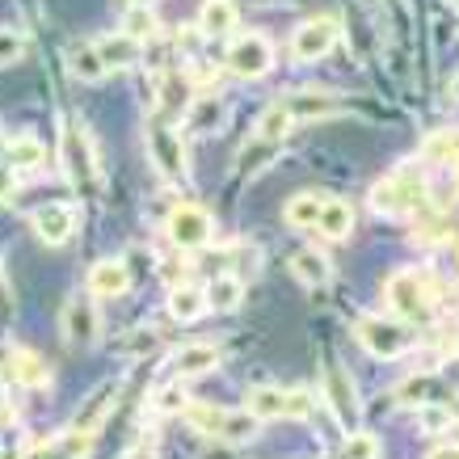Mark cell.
Segmentation results:
<instances>
[{"mask_svg": "<svg viewBox=\"0 0 459 459\" xmlns=\"http://www.w3.org/2000/svg\"><path fill=\"white\" fill-rule=\"evenodd\" d=\"M430 459H459V446L455 443H446V446H434Z\"/></svg>", "mask_w": 459, "mask_h": 459, "instance_id": "74e56055", "label": "cell"}, {"mask_svg": "<svg viewBox=\"0 0 459 459\" xmlns=\"http://www.w3.org/2000/svg\"><path fill=\"white\" fill-rule=\"evenodd\" d=\"M89 291L98 299H118V295L131 291V270H126L123 257H101L89 270Z\"/></svg>", "mask_w": 459, "mask_h": 459, "instance_id": "5bb4252c", "label": "cell"}, {"mask_svg": "<svg viewBox=\"0 0 459 459\" xmlns=\"http://www.w3.org/2000/svg\"><path fill=\"white\" fill-rule=\"evenodd\" d=\"M337 39H342L337 17H307V22H299L291 34V56L299 59V64H316V59H325L333 51Z\"/></svg>", "mask_w": 459, "mask_h": 459, "instance_id": "8992f818", "label": "cell"}, {"mask_svg": "<svg viewBox=\"0 0 459 459\" xmlns=\"http://www.w3.org/2000/svg\"><path fill=\"white\" fill-rule=\"evenodd\" d=\"M68 68H72L76 81H89V84H98L101 76H106V64H101L93 42H76V47H68Z\"/></svg>", "mask_w": 459, "mask_h": 459, "instance_id": "4316f807", "label": "cell"}, {"mask_svg": "<svg viewBox=\"0 0 459 459\" xmlns=\"http://www.w3.org/2000/svg\"><path fill=\"white\" fill-rule=\"evenodd\" d=\"M388 307L396 320H421L426 316V307H430V291H426V282L421 274L413 270H396L388 279Z\"/></svg>", "mask_w": 459, "mask_h": 459, "instance_id": "ba28073f", "label": "cell"}, {"mask_svg": "<svg viewBox=\"0 0 459 459\" xmlns=\"http://www.w3.org/2000/svg\"><path fill=\"white\" fill-rule=\"evenodd\" d=\"M282 110L291 114V123H320V118L342 114L346 106L333 93H325V89H295L291 98H282Z\"/></svg>", "mask_w": 459, "mask_h": 459, "instance_id": "7c38bea8", "label": "cell"}, {"mask_svg": "<svg viewBox=\"0 0 459 459\" xmlns=\"http://www.w3.org/2000/svg\"><path fill=\"white\" fill-rule=\"evenodd\" d=\"M4 434H9V426H4V421H0V443H4Z\"/></svg>", "mask_w": 459, "mask_h": 459, "instance_id": "7bdbcfd3", "label": "cell"}, {"mask_svg": "<svg viewBox=\"0 0 459 459\" xmlns=\"http://www.w3.org/2000/svg\"><path fill=\"white\" fill-rule=\"evenodd\" d=\"M223 114L228 110H223V101L215 98V93H198V98L186 106V126L207 135V131H220L223 126Z\"/></svg>", "mask_w": 459, "mask_h": 459, "instance_id": "603a6c76", "label": "cell"}, {"mask_svg": "<svg viewBox=\"0 0 459 459\" xmlns=\"http://www.w3.org/2000/svg\"><path fill=\"white\" fill-rule=\"evenodd\" d=\"M325 396L333 404L337 421H346V426H359L362 418V404H359V392H354V379L342 362H325Z\"/></svg>", "mask_w": 459, "mask_h": 459, "instance_id": "8fae6325", "label": "cell"}, {"mask_svg": "<svg viewBox=\"0 0 459 459\" xmlns=\"http://www.w3.org/2000/svg\"><path fill=\"white\" fill-rule=\"evenodd\" d=\"M307 413H312V392L287 388V418H307Z\"/></svg>", "mask_w": 459, "mask_h": 459, "instance_id": "8d00e7d4", "label": "cell"}, {"mask_svg": "<svg viewBox=\"0 0 459 459\" xmlns=\"http://www.w3.org/2000/svg\"><path fill=\"white\" fill-rule=\"evenodd\" d=\"M223 413H228V409H211V404H190V409H186V421H190V426H195L198 434H215V438H220V430H223Z\"/></svg>", "mask_w": 459, "mask_h": 459, "instance_id": "d6a6232c", "label": "cell"}, {"mask_svg": "<svg viewBox=\"0 0 459 459\" xmlns=\"http://www.w3.org/2000/svg\"><path fill=\"white\" fill-rule=\"evenodd\" d=\"M228 68L237 72L240 81H257L274 68V47L265 34H237L228 47Z\"/></svg>", "mask_w": 459, "mask_h": 459, "instance_id": "52a82bcc", "label": "cell"}, {"mask_svg": "<svg viewBox=\"0 0 459 459\" xmlns=\"http://www.w3.org/2000/svg\"><path fill=\"white\" fill-rule=\"evenodd\" d=\"M451 4H455V9H459V0H451Z\"/></svg>", "mask_w": 459, "mask_h": 459, "instance_id": "ee69618b", "label": "cell"}, {"mask_svg": "<svg viewBox=\"0 0 459 459\" xmlns=\"http://www.w3.org/2000/svg\"><path fill=\"white\" fill-rule=\"evenodd\" d=\"M421 156L426 160H443V165H459V126L430 135V140L421 143Z\"/></svg>", "mask_w": 459, "mask_h": 459, "instance_id": "f546056e", "label": "cell"}, {"mask_svg": "<svg viewBox=\"0 0 459 459\" xmlns=\"http://www.w3.org/2000/svg\"><path fill=\"white\" fill-rule=\"evenodd\" d=\"M207 295V312H237L245 304V282L237 274H220V279H211V287H203Z\"/></svg>", "mask_w": 459, "mask_h": 459, "instance_id": "7402d4cb", "label": "cell"}, {"mask_svg": "<svg viewBox=\"0 0 459 459\" xmlns=\"http://www.w3.org/2000/svg\"><path fill=\"white\" fill-rule=\"evenodd\" d=\"M114 401H118V384H101L89 401L76 409V418H72V434H98L101 430V421L110 418V409H114Z\"/></svg>", "mask_w": 459, "mask_h": 459, "instance_id": "9a60e30c", "label": "cell"}, {"mask_svg": "<svg viewBox=\"0 0 459 459\" xmlns=\"http://www.w3.org/2000/svg\"><path fill=\"white\" fill-rule=\"evenodd\" d=\"M257 434H262V421L253 418L249 409H237V413H223V430H220L223 443L245 446V443H253Z\"/></svg>", "mask_w": 459, "mask_h": 459, "instance_id": "83f0119b", "label": "cell"}, {"mask_svg": "<svg viewBox=\"0 0 459 459\" xmlns=\"http://www.w3.org/2000/svg\"><path fill=\"white\" fill-rule=\"evenodd\" d=\"M93 47H98V56H101V64H106V72H123V68H135V64H140V42H131L123 30H118V34L98 39Z\"/></svg>", "mask_w": 459, "mask_h": 459, "instance_id": "d6986e66", "label": "cell"}, {"mask_svg": "<svg viewBox=\"0 0 459 459\" xmlns=\"http://www.w3.org/2000/svg\"><path fill=\"white\" fill-rule=\"evenodd\" d=\"M354 337H359V346L367 350L371 359H384V362H396L413 350L409 325L396 316H359L354 320Z\"/></svg>", "mask_w": 459, "mask_h": 459, "instance_id": "6da1fadb", "label": "cell"}, {"mask_svg": "<svg viewBox=\"0 0 459 459\" xmlns=\"http://www.w3.org/2000/svg\"><path fill=\"white\" fill-rule=\"evenodd\" d=\"M291 274H295V282H299V287L320 291L325 282L333 279V262H329L320 249H295L291 253Z\"/></svg>", "mask_w": 459, "mask_h": 459, "instance_id": "e0dca14e", "label": "cell"}, {"mask_svg": "<svg viewBox=\"0 0 459 459\" xmlns=\"http://www.w3.org/2000/svg\"><path fill=\"white\" fill-rule=\"evenodd\" d=\"M4 195H13V173H9V169L0 173V198H4Z\"/></svg>", "mask_w": 459, "mask_h": 459, "instance_id": "f35d334b", "label": "cell"}, {"mask_svg": "<svg viewBox=\"0 0 459 459\" xmlns=\"http://www.w3.org/2000/svg\"><path fill=\"white\" fill-rule=\"evenodd\" d=\"M30 223H34V237H39L42 245L59 249V245L72 240L76 223H81V211L72 207V203H47V207H39L30 215Z\"/></svg>", "mask_w": 459, "mask_h": 459, "instance_id": "30bf717a", "label": "cell"}, {"mask_svg": "<svg viewBox=\"0 0 459 459\" xmlns=\"http://www.w3.org/2000/svg\"><path fill=\"white\" fill-rule=\"evenodd\" d=\"M59 160H64V173L76 190H93L101 178V165H98V152H93V140L81 123H64L59 131Z\"/></svg>", "mask_w": 459, "mask_h": 459, "instance_id": "3957f363", "label": "cell"}, {"mask_svg": "<svg viewBox=\"0 0 459 459\" xmlns=\"http://www.w3.org/2000/svg\"><path fill=\"white\" fill-rule=\"evenodd\" d=\"M237 26H240L237 0H203V9H198V34L228 39V34H237Z\"/></svg>", "mask_w": 459, "mask_h": 459, "instance_id": "2e32d148", "label": "cell"}, {"mask_svg": "<svg viewBox=\"0 0 459 459\" xmlns=\"http://www.w3.org/2000/svg\"><path fill=\"white\" fill-rule=\"evenodd\" d=\"M320 207H325V195H316V190H299V195L287 198V207H282V220L291 223V228H316Z\"/></svg>", "mask_w": 459, "mask_h": 459, "instance_id": "d4e9b609", "label": "cell"}, {"mask_svg": "<svg viewBox=\"0 0 459 459\" xmlns=\"http://www.w3.org/2000/svg\"><path fill=\"white\" fill-rule=\"evenodd\" d=\"M165 232L178 249H203L215 237V220H211V211L195 207V203H181V207L169 211Z\"/></svg>", "mask_w": 459, "mask_h": 459, "instance_id": "5b68a950", "label": "cell"}, {"mask_svg": "<svg viewBox=\"0 0 459 459\" xmlns=\"http://www.w3.org/2000/svg\"><path fill=\"white\" fill-rule=\"evenodd\" d=\"M22 56H26V39H22L17 30L0 26V68H9V64H17Z\"/></svg>", "mask_w": 459, "mask_h": 459, "instance_id": "d590c367", "label": "cell"}, {"mask_svg": "<svg viewBox=\"0 0 459 459\" xmlns=\"http://www.w3.org/2000/svg\"><path fill=\"white\" fill-rule=\"evenodd\" d=\"M9 376H13L17 388H47L51 371L34 350H9Z\"/></svg>", "mask_w": 459, "mask_h": 459, "instance_id": "44dd1931", "label": "cell"}, {"mask_svg": "<svg viewBox=\"0 0 459 459\" xmlns=\"http://www.w3.org/2000/svg\"><path fill=\"white\" fill-rule=\"evenodd\" d=\"M203 312H207V295H203V287L181 282V287L169 291V316L178 320V325H190V320H198Z\"/></svg>", "mask_w": 459, "mask_h": 459, "instance_id": "cb8c5ba5", "label": "cell"}, {"mask_svg": "<svg viewBox=\"0 0 459 459\" xmlns=\"http://www.w3.org/2000/svg\"><path fill=\"white\" fill-rule=\"evenodd\" d=\"M59 333H64V342H68V346H76V350H89L93 342H98L101 320H98V307H93V299H89V295H72L68 304H64Z\"/></svg>", "mask_w": 459, "mask_h": 459, "instance_id": "9c48e42d", "label": "cell"}, {"mask_svg": "<svg viewBox=\"0 0 459 459\" xmlns=\"http://www.w3.org/2000/svg\"><path fill=\"white\" fill-rule=\"evenodd\" d=\"M342 459H379V438L367 430H350L342 443Z\"/></svg>", "mask_w": 459, "mask_h": 459, "instance_id": "836d02e7", "label": "cell"}, {"mask_svg": "<svg viewBox=\"0 0 459 459\" xmlns=\"http://www.w3.org/2000/svg\"><path fill=\"white\" fill-rule=\"evenodd\" d=\"M316 232L325 240H350V232H354V207H350L346 198H325Z\"/></svg>", "mask_w": 459, "mask_h": 459, "instance_id": "ac0fdd59", "label": "cell"}, {"mask_svg": "<svg viewBox=\"0 0 459 459\" xmlns=\"http://www.w3.org/2000/svg\"><path fill=\"white\" fill-rule=\"evenodd\" d=\"M291 126H295L291 114L282 110V101H274L270 110H262V118H257V131H253V135H257V143H279Z\"/></svg>", "mask_w": 459, "mask_h": 459, "instance_id": "f1b7e54d", "label": "cell"}, {"mask_svg": "<svg viewBox=\"0 0 459 459\" xmlns=\"http://www.w3.org/2000/svg\"><path fill=\"white\" fill-rule=\"evenodd\" d=\"M186 409H190V396H186L178 384L152 392V413H160V418H173V413H186Z\"/></svg>", "mask_w": 459, "mask_h": 459, "instance_id": "e575fe53", "label": "cell"}, {"mask_svg": "<svg viewBox=\"0 0 459 459\" xmlns=\"http://www.w3.org/2000/svg\"><path fill=\"white\" fill-rule=\"evenodd\" d=\"M446 93H451V101H459V72L451 76V89H446Z\"/></svg>", "mask_w": 459, "mask_h": 459, "instance_id": "60d3db41", "label": "cell"}, {"mask_svg": "<svg viewBox=\"0 0 459 459\" xmlns=\"http://www.w3.org/2000/svg\"><path fill=\"white\" fill-rule=\"evenodd\" d=\"M47 152H42V143L34 135H13V140L4 143V169L9 173H39Z\"/></svg>", "mask_w": 459, "mask_h": 459, "instance_id": "ffe728a7", "label": "cell"}, {"mask_svg": "<svg viewBox=\"0 0 459 459\" xmlns=\"http://www.w3.org/2000/svg\"><path fill=\"white\" fill-rule=\"evenodd\" d=\"M126 4H131V9H152L156 0H126Z\"/></svg>", "mask_w": 459, "mask_h": 459, "instance_id": "b9f144b4", "label": "cell"}, {"mask_svg": "<svg viewBox=\"0 0 459 459\" xmlns=\"http://www.w3.org/2000/svg\"><path fill=\"white\" fill-rule=\"evenodd\" d=\"M220 367V350L211 346V342H190V346H181L173 359H169V371L173 379H198V376H211Z\"/></svg>", "mask_w": 459, "mask_h": 459, "instance_id": "4fadbf2b", "label": "cell"}, {"mask_svg": "<svg viewBox=\"0 0 459 459\" xmlns=\"http://www.w3.org/2000/svg\"><path fill=\"white\" fill-rule=\"evenodd\" d=\"M418 426L421 434H446L455 426V413L446 404H418Z\"/></svg>", "mask_w": 459, "mask_h": 459, "instance_id": "1f68e13d", "label": "cell"}, {"mask_svg": "<svg viewBox=\"0 0 459 459\" xmlns=\"http://www.w3.org/2000/svg\"><path fill=\"white\" fill-rule=\"evenodd\" d=\"M126 459H156L152 446H135V451H126Z\"/></svg>", "mask_w": 459, "mask_h": 459, "instance_id": "ab89813d", "label": "cell"}, {"mask_svg": "<svg viewBox=\"0 0 459 459\" xmlns=\"http://www.w3.org/2000/svg\"><path fill=\"white\" fill-rule=\"evenodd\" d=\"M143 143L152 156V169L165 181H186L190 173V156H186V140L178 135V126H169L165 118H148L143 123Z\"/></svg>", "mask_w": 459, "mask_h": 459, "instance_id": "7a4b0ae2", "label": "cell"}, {"mask_svg": "<svg viewBox=\"0 0 459 459\" xmlns=\"http://www.w3.org/2000/svg\"><path fill=\"white\" fill-rule=\"evenodd\" d=\"M156 13L152 9H126V17H123V34L131 42H148V39H156Z\"/></svg>", "mask_w": 459, "mask_h": 459, "instance_id": "4dcf8cb0", "label": "cell"}, {"mask_svg": "<svg viewBox=\"0 0 459 459\" xmlns=\"http://www.w3.org/2000/svg\"><path fill=\"white\" fill-rule=\"evenodd\" d=\"M421 203H426V186H421V178H404V173H396V178H384V181L371 186V211H376V215H388V220L418 211Z\"/></svg>", "mask_w": 459, "mask_h": 459, "instance_id": "277c9868", "label": "cell"}, {"mask_svg": "<svg viewBox=\"0 0 459 459\" xmlns=\"http://www.w3.org/2000/svg\"><path fill=\"white\" fill-rule=\"evenodd\" d=\"M249 409L257 421H274V418H287V388H274V384H262V388L249 392Z\"/></svg>", "mask_w": 459, "mask_h": 459, "instance_id": "484cf974", "label": "cell"}]
</instances>
